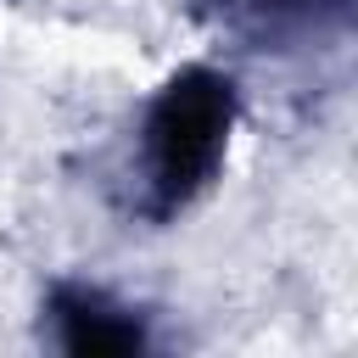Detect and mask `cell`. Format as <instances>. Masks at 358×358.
<instances>
[{"label":"cell","mask_w":358,"mask_h":358,"mask_svg":"<svg viewBox=\"0 0 358 358\" xmlns=\"http://www.w3.org/2000/svg\"><path fill=\"white\" fill-rule=\"evenodd\" d=\"M235 117V84L213 67H185L179 78L162 84L145 117V151H151V185H157V213H173L190 201L207 173L224 157V134Z\"/></svg>","instance_id":"6da1fadb"},{"label":"cell","mask_w":358,"mask_h":358,"mask_svg":"<svg viewBox=\"0 0 358 358\" xmlns=\"http://www.w3.org/2000/svg\"><path fill=\"white\" fill-rule=\"evenodd\" d=\"M50 319H56V341L73 358H129L145 347V330L129 313H117L106 296L78 291V285L50 291Z\"/></svg>","instance_id":"7a4b0ae2"},{"label":"cell","mask_w":358,"mask_h":358,"mask_svg":"<svg viewBox=\"0 0 358 358\" xmlns=\"http://www.w3.org/2000/svg\"><path fill=\"white\" fill-rule=\"evenodd\" d=\"M257 6H274V11H285V6H308V0H257Z\"/></svg>","instance_id":"3957f363"}]
</instances>
